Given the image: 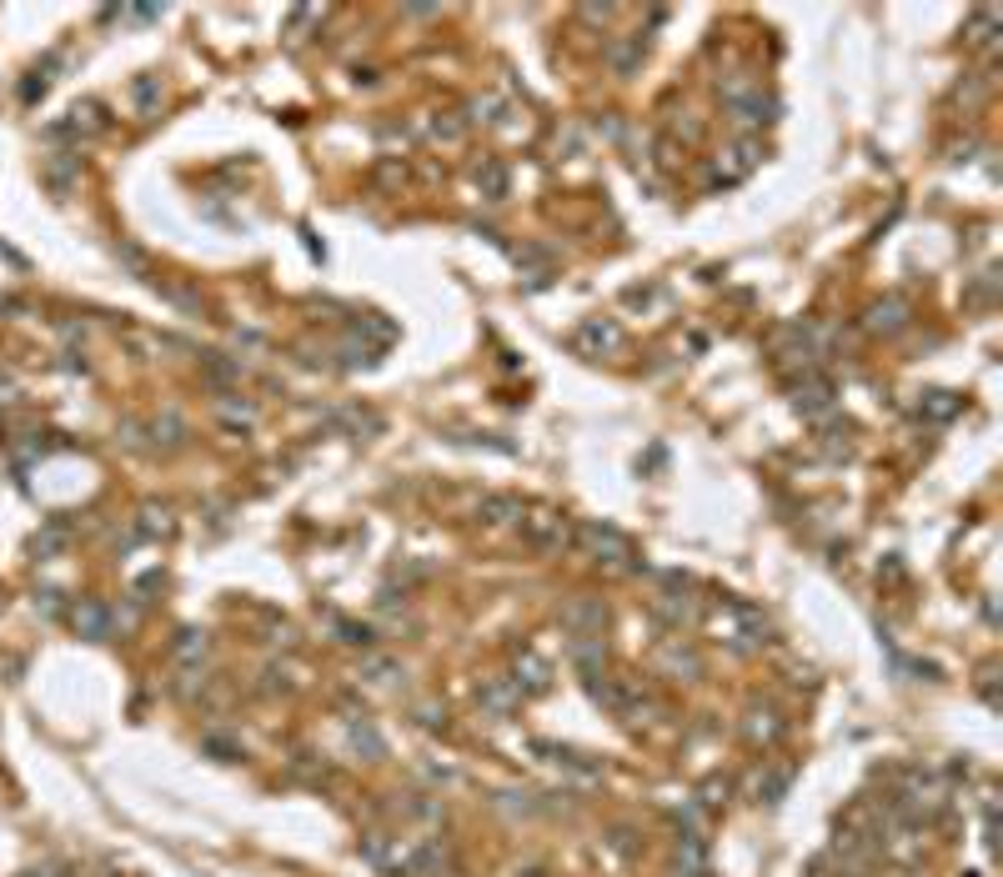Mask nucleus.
I'll use <instances>...</instances> for the list:
<instances>
[{
	"instance_id": "nucleus-1",
	"label": "nucleus",
	"mask_w": 1003,
	"mask_h": 877,
	"mask_svg": "<svg viewBox=\"0 0 1003 877\" xmlns=\"http://www.w3.org/2000/svg\"><path fill=\"white\" fill-rule=\"evenodd\" d=\"M713 632H718V642H728L733 652H763L768 642H773V627H768V617L763 612H753V607H743V602H723L713 617Z\"/></svg>"
},
{
	"instance_id": "nucleus-2",
	"label": "nucleus",
	"mask_w": 1003,
	"mask_h": 877,
	"mask_svg": "<svg viewBox=\"0 0 1003 877\" xmlns=\"http://www.w3.org/2000/svg\"><path fill=\"white\" fill-rule=\"evenodd\" d=\"M572 547H582L597 567H607V572H637V562H632V542L617 532V527H607V522H582V527H572Z\"/></svg>"
},
{
	"instance_id": "nucleus-3",
	"label": "nucleus",
	"mask_w": 1003,
	"mask_h": 877,
	"mask_svg": "<svg viewBox=\"0 0 1003 877\" xmlns=\"http://www.w3.org/2000/svg\"><path fill=\"white\" fill-rule=\"evenodd\" d=\"M517 532H522V542L532 552H562V547H572V522L557 507H522Z\"/></svg>"
},
{
	"instance_id": "nucleus-4",
	"label": "nucleus",
	"mask_w": 1003,
	"mask_h": 877,
	"mask_svg": "<svg viewBox=\"0 0 1003 877\" xmlns=\"http://www.w3.org/2000/svg\"><path fill=\"white\" fill-rule=\"evenodd\" d=\"M723 101H728V111H733V121L738 126H773L778 121V101L773 96H763L753 81H728L723 86Z\"/></svg>"
},
{
	"instance_id": "nucleus-5",
	"label": "nucleus",
	"mask_w": 1003,
	"mask_h": 877,
	"mask_svg": "<svg viewBox=\"0 0 1003 877\" xmlns=\"http://www.w3.org/2000/svg\"><path fill=\"white\" fill-rule=\"evenodd\" d=\"M763 156H768V151H763V141H758V136H743L738 146H728V151L713 161L708 181H713V186H738L743 176H753V171L763 166Z\"/></svg>"
},
{
	"instance_id": "nucleus-6",
	"label": "nucleus",
	"mask_w": 1003,
	"mask_h": 877,
	"mask_svg": "<svg viewBox=\"0 0 1003 877\" xmlns=\"http://www.w3.org/2000/svg\"><path fill=\"white\" fill-rule=\"evenodd\" d=\"M793 406H798L803 416L823 421V416L833 411V381H828L823 371H803V376L793 381Z\"/></svg>"
},
{
	"instance_id": "nucleus-7",
	"label": "nucleus",
	"mask_w": 1003,
	"mask_h": 877,
	"mask_svg": "<svg viewBox=\"0 0 1003 877\" xmlns=\"http://www.w3.org/2000/svg\"><path fill=\"white\" fill-rule=\"evenodd\" d=\"M562 627H567L572 637H602V627H607V602H602V597H572V602L562 607Z\"/></svg>"
},
{
	"instance_id": "nucleus-8",
	"label": "nucleus",
	"mask_w": 1003,
	"mask_h": 877,
	"mask_svg": "<svg viewBox=\"0 0 1003 877\" xmlns=\"http://www.w3.org/2000/svg\"><path fill=\"white\" fill-rule=\"evenodd\" d=\"M477 707L487 712V717H512L517 707H522V692H517V682L512 677H482L477 682Z\"/></svg>"
},
{
	"instance_id": "nucleus-9",
	"label": "nucleus",
	"mask_w": 1003,
	"mask_h": 877,
	"mask_svg": "<svg viewBox=\"0 0 1003 877\" xmlns=\"http://www.w3.org/2000/svg\"><path fill=\"white\" fill-rule=\"evenodd\" d=\"M572 346L582 351V356H602V351H617L622 346V326L617 321H582L577 331H572Z\"/></svg>"
},
{
	"instance_id": "nucleus-10",
	"label": "nucleus",
	"mask_w": 1003,
	"mask_h": 877,
	"mask_svg": "<svg viewBox=\"0 0 1003 877\" xmlns=\"http://www.w3.org/2000/svg\"><path fill=\"white\" fill-rule=\"evenodd\" d=\"M743 737H748L753 747H773V742L783 737V717H778V707L753 702V707L743 712Z\"/></svg>"
},
{
	"instance_id": "nucleus-11",
	"label": "nucleus",
	"mask_w": 1003,
	"mask_h": 877,
	"mask_svg": "<svg viewBox=\"0 0 1003 877\" xmlns=\"http://www.w3.org/2000/svg\"><path fill=\"white\" fill-rule=\"evenodd\" d=\"M908 316H913V306H908L903 296H883V301L868 306V331H873V336H893V331L908 326Z\"/></svg>"
},
{
	"instance_id": "nucleus-12",
	"label": "nucleus",
	"mask_w": 1003,
	"mask_h": 877,
	"mask_svg": "<svg viewBox=\"0 0 1003 877\" xmlns=\"http://www.w3.org/2000/svg\"><path fill=\"white\" fill-rule=\"evenodd\" d=\"M657 667L673 672V677H703V657H698L683 637H673V642L657 647Z\"/></svg>"
},
{
	"instance_id": "nucleus-13",
	"label": "nucleus",
	"mask_w": 1003,
	"mask_h": 877,
	"mask_svg": "<svg viewBox=\"0 0 1003 877\" xmlns=\"http://www.w3.org/2000/svg\"><path fill=\"white\" fill-rule=\"evenodd\" d=\"M71 622H76V632L91 637V642H106V637H111V607L96 602V597L76 602V607H71Z\"/></svg>"
},
{
	"instance_id": "nucleus-14",
	"label": "nucleus",
	"mask_w": 1003,
	"mask_h": 877,
	"mask_svg": "<svg viewBox=\"0 0 1003 877\" xmlns=\"http://www.w3.org/2000/svg\"><path fill=\"white\" fill-rule=\"evenodd\" d=\"M512 682H517V692H522V697H532V692H547V687H552V667H547L537 652H517V662H512Z\"/></svg>"
},
{
	"instance_id": "nucleus-15",
	"label": "nucleus",
	"mask_w": 1003,
	"mask_h": 877,
	"mask_svg": "<svg viewBox=\"0 0 1003 877\" xmlns=\"http://www.w3.org/2000/svg\"><path fill=\"white\" fill-rule=\"evenodd\" d=\"M567 657H572V667L592 682V677H602V667H607V642H602V637H572V642H567Z\"/></svg>"
},
{
	"instance_id": "nucleus-16",
	"label": "nucleus",
	"mask_w": 1003,
	"mask_h": 877,
	"mask_svg": "<svg viewBox=\"0 0 1003 877\" xmlns=\"http://www.w3.org/2000/svg\"><path fill=\"white\" fill-rule=\"evenodd\" d=\"M517 517H522V502L512 492H492V497L477 502V522L482 527H517Z\"/></svg>"
},
{
	"instance_id": "nucleus-17",
	"label": "nucleus",
	"mask_w": 1003,
	"mask_h": 877,
	"mask_svg": "<svg viewBox=\"0 0 1003 877\" xmlns=\"http://www.w3.org/2000/svg\"><path fill=\"white\" fill-rule=\"evenodd\" d=\"M171 532H176V517H171L166 502H146V507L136 512V537H141V542H166Z\"/></svg>"
},
{
	"instance_id": "nucleus-18",
	"label": "nucleus",
	"mask_w": 1003,
	"mask_h": 877,
	"mask_svg": "<svg viewBox=\"0 0 1003 877\" xmlns=\"http://www.w3.org/2000/svg\"><path fill=\"white\" fill-rule=\"evenodd\" d=\"M66 547H71V527H66L61 517L41 522V532L31 537V557H36V562H56V557H61Z\"/></svg>"
},
{
	"instance_id": "nucleus-19",
	"label": "nucleus",
	"mask_w": 1003,
	"mask_h": 877,
	"mask_svg": "<svg viewBox=\"0 0 1003 877\" xmlns=\"http://www.w3.org/2000/svg\"><path fill=\"white\" fill-rule=\"evenodd\" d=\"M793 787V762H768L758 777H753V792H758V802H783V792Z\"/></svg>"
},
{
	"instance_id": "nucleus-20",
	"label": "nucleus",
	"mask_w": 1003,
	"mask_h": 877,
	"mask_svg": "<svg viewBox=\"0 0 1003 877\" xmlns=\"http://www.w3.org/2000/svg\"><path fill=\"white\" fill-rule=\"evenodd\" d=\"M76 171H81V156H71V151H56V156H46V166H41V176H46V186H51L56 196L71 191Z\"/></svg>"
},
{
	"instance_id": "nucleus-21",
	"label": "nucleus",
	"mask_w": 1003,
	"mask_h": 877,
	"mask_svg": "<svg viewBox=\"0 0 1003 877\" xmlns=\"http://www.w3.org/2000/svg\"><path fill=\"white\" fill-rule=\"evenodd\" d=\"M642 51H647V46H642V36H627V41H612V46H607V66H612L617 76H632V71L642 66Z\"/></svg>"
},
{
	"instance_id": "nucleus-22",
	"label": "nucleus",
	"mask_w": 1003,
	"mask_h": 877,
	"mask_svg": "<svg viewBox=\"0 0 1003 877\" xmlns=\"http://www.w3.org/2000/svg\"><path fill=\"white\" fill-rule=\"evenodd\" d=\"M958 406H963V401H958L953 391H923V401H918V416H923V421H933V426H943V421H953V416H958Z\"/></svg>"
},
{
	"instance_id": "nucleus-23",
	"label": "nucleus",
	"mask_w": 1003,
	"mask_h": 877,
	"mask_svg": "<svg viewBox=\"0 0 1003 877\" xmlns=\"http://www.w3.org/2000/svg\"><path fill=\"white\" fill-rule=\"evenodd\" d=\"M216 416H221L231 431H246V426L256 421V406H251V401H241L236 391H221V396H216Z\"/></svg>"
},
{
	"instance_id": "nucleus-24",
	"label": "nucleus",
	"mask_w": 1003,
	"mask_h": 877,
	"mask_svg": "<svg viewBox=\"0 0 1003 877\" xmlns=\"http://www.w3.org/2000/svg\"><path fill=\"white\" fill-rule=\"evenodd\" d=\"M146 431H151V452H156V447H181V442H186V421H181L176 411H161Z\"/></svg>"
},
{
	"instance_id": "nucleus-25",
	"label": "nucleus",
	"mask_w": 1003,
	"mask_h": 877,
	"mask_svg": "<svg viewBox=\"0 0 1003 877\" xmlns=\"http://www.w3.org/2000/svg\"><path fill=\"white\" fill-rule=\"evenodd\" d=\"M472 181H477V191H482L487 201H502V196H507V166H502V161H482V166L472 171Z\"/></svg>"
},
{
	"instance_id": "nucleus-26",
	"label": "nucleus",
	"mask_w": 1003,
	"mask_h": 877,
	"mask_svg": "<svg viewBox=\"0 0 1003 877\" xmlns=\"http://www.w3.org/2000/svg\"><path fill=\"white\" fill-rule=\"evenodd\" d=\"M347 742H352V747H357V752H367V757H372V762H377V757H382V752H387V742H382V737H377V727H372V722H367V717H352V727H347Z\"/></svg>"
},
{
	"instance_id": "nucleus-27",
	"label": "nucleus",
	"mask_w": 1003,
	"mask_h": 877,
	"mask_svg": "<svg viewBox=\"0 0 1003 877\" xmlns=\"http://www.w3.org/2000/svg\"><path fill=\"white\" fill-rule=\"evenodd\" d=\"M131 101H136V116H156V106H161V81H156V76H141V81L131 86Z\"/></svg>"
},
{
	"instance_id": "nucleus-28",
	"label": "nucleus",
	"mask_w": 1003,
	"mask_h": 877,
	"mask_svg": "<svg viewBox=\"0 0 1003 877\" xmlns=\"http://www.w3.org/2000/svg\"><path fill=\"white\" fill-rule=\"evenodd\" d=\"M206 657V632H196V627H186V632H176V662H186V667H196Z\"/></svg>"
},
{
	"instance_id": "nucleus-29",
	"label": "nucleus",
	"mask_w": 1003,
	"mask_h": 877,
	"mask_svg": "<svg viewBox=\"0 0 1003 877\" xmlns=\"http://www.w3.org/2000/svg\"><path fill=\"white\" fill-rule=\"evenodd\" d=\"M462 136H467V121H462V116H437V121H432V141L457 146Z\"/></svg>"
},
{
	"instance_id": "nucleus-30",
	"label": "nucleus",
	"mask_w": 1003,
	"mask_h": 877,
	"mask_svg": "<svg viewBox=\"0 0 1003 877\" xmlns=\"http://www.w3.org/2000/svg\"><path fill=\"white\" fill-rule=\"evenodd\" d=\"M342 356H347V366H377V346H367L357 331L342 341Z\"/></svg>"
},
{
	"instance_id": "nucleus-31",
	"label": "nucleus",
	"mask_w": 1003,
	"mask_h": 877,
	"mask_svg": "<svg viewBox=\"0 0 1003 877\" xmlns=\"http://www.w3.org/2000/svg\"><path fill=\"white\" fill-rule=\"evenodd\" d=\"M993 26H998V16H993V11H978L973 26H968V46H993Z\"/></svg>"
},
{
	"instance_id": "nucleus-32",
	"label": "nucleus",
	"mask_w": 1003,
	"mask_h": 877,
	"mask_svg": "<svg viewBox=\"0 0 1003 877\" xmlns=\"http://www.w3.org/2000/svg\"><path fill=\"white\" fill-rule=\"evenodd\" d=\"M362 672L377 677V682H397V662H392V657H377V652L362 657Z\"/></svg>"
},
{
	"instance_id": "nucleus-33",
	"label": "nucleus",
	"mask_w": 1003,
	"mask_h": 877,
	"mask_svg": "<svg viewBox=\"0 0 1003 877\" xmlns=\"http://www.w3.org/2000/svg\"><path fill=\"white\" fill-rule=\"evenodd\" d=\"M337 632H342V642H347V647H372V632H367V627H357V622H342V617H337Z\"/></svg>"
},
{
	"instance_id": "nucleus-34",
	"label": "nucleus",
	"mask_w": 1003,
	"mask_h": 877,
	"mask_svg": "<svg viewBox=\"0 0 1003 877\" xmlns=\"http://www.w3.org/2000/svg\"><path fill=\"white\" fill-rule=\"evenodd\" d=\"M417 722H422V727H447V707H437V702H422V707H417Z\"/></svg>"
},
{
	"instance_id": "nucleus-35",
	"label": "nucleus",
	"mask_w": 1003,
	"mask_h": 877,
	"mask_svg": "<svg viewBox=\"0 0 1003 877\" xmlns=\"http://www.w3.org/2000/svg\"><path fill=\"white\" fill-rule=\"evenodd\" d=\"M166 301H176L181 311H201V296H191L186 286H166Z\"/></svg>"
},
{
	"instance_id": "nucleus-36",
	"label": "nucleus",
	"mask_w": 1003,
	"mask_h": 877,
	"mask_svg": "<svg viewBox=\"0 0 1003 877\" xmlns=\"http://www.w3.org/2000/svg\"><path fill=\"white\" fill-rule=\"evenodd\" d=\"M116 256H121V261L131 266V271H141V276H146V256H141L136 246H126V241H121V246H116Z\"/></svg>"
},
{
	"instance_id": "nucleus-37",
	"label": "nucleus",
	"mask_w": 1003,
	"mask_h": 877,
	"mask_svg": "<svg viewBox=\"0 0 1003 877\" xmlns=\"http://www.w3.org/2000/svg\"><path fill=\"white\" fill-rule=\"evenodd\" d=\"M723 797H728V782H708V787H703V802H708V807H718Z\"/></svg>"
},
{
	"instance_id": "nucleus-38",
	"label": "nucleus",
	"mask_w": 1003,
	"mask_h": 877,
	"mask_svg": "<svg viewBox=\"0 0 1003 877\" xmlns=\"http://www.w3.org/2000/svg\"><path fill=\"white\" fill-rule=\"evenodd\" d=\"M612 847H617V852H632V832H612Z\"/></svg>"
},
{
	"instance_id": "nucleus-39",
	"label": "nucleus",
	"mask_w": 1003,
	"mask_h": 877,
	"mask_svg": "<svg viewBox=\"0 0 1003 877\" xmlns=\"http://www.w3.org/2000/svg\"><path fill=\"white\" fill-rule=\"evenodd\" d=\"M442 877H462V872H442Z\"/></svg>"
}]
</instances>
